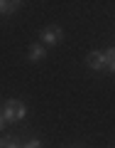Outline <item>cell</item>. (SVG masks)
Listing matches in <instances>:
<instances>
[{"mask_svg":"<svg viewBox=\"0 0 115 148\" xmlns=\"http://www.w3.org/2000/svg\"><path fill=\"white\" fill-rule=\"evenodd\" d=\"M105 59H108V72L115 74V47H108V49H105Z\"/></svg>","mask_w":115,"mask_h":148,"instance_id":"6","label":"cell"},{"mask_svg":"<svg viewBox=\"0 0 115 148\" xmlns=\"http://www.w3.org/2000/svg\"><path fill=\"white\" fill-rule=\"evenodd\" d=\"M7 146V136H0V148H5Z\"/></svg>","mask_w":115,"mask_h":148,"instance_id":"10","label":"cell"},{"mask_svg":"<svg viewBox=\"0 0 115 148\" xmlns=\"http://www.w3.org/2000/svg\"><path fill=\"white\" fill-rule=\"evenodd\" d=\"M22 8L20 0H0V15H12Z\"/></svg>","mask_w":115,"mask_h":148,"instance_id":"5","label":"cell"},{"mask_svg":"<svg viewBox=\"0 0 115 148\" xmlns=\"http://www.w3.org/2000/svg\"><path fill=\"white\" fill-rule=\"evenodd\" d=\"M22 148H42V141H39V138H32V141L22 143Z\"/></svg>","mask_w":115,"mask_h":148,"instance_id":"8","label":"cell"},{"mask_svg":"<svg viewBox=\"0 0 115 148\" xmlns=\"http://www.w3.org/2000/svg\"><path fill=\"white\" fill-rule=\"evenodd\" d=\"M86 64H88L93 72H100V69H108V59H105V52H91L88 57H86Z\"/></svg>","mask_w":115,"mask_h":148,"instance_id":"3","label":"cell"},{"mask_svg":"<svg viewBox=\"0 0 115 148\" xmlns=\"http://www.w3.org/2000/svg\"><path fill=\"white\" fill-rule=\"evenodd\" d=\"M27 57H30L32 62H42V59L47 57V47H44L42 42H34V45H30V52H27Z\"/></svg>","mask_w":115,"mask_h":148,"instance_id":"4","label":"cell"},{"mask_svg":"<svg viewBox=\"0 0 115 148\" xmlns=\"http://www.w3.org/2000/svg\"><path fill=\"white\" fill-rule=\"evenodd\" d=\"M42 45L44 47H52V45H59V42H64V30L59 25H49V27H44L42 30Z\"/></svg>","mask_w":115,"mask_h":148,"instance_id":"2","label":"cell"},{"mask_svg":"<svg viewBox=\"0 0 115 148\" xmlns=\"http://www.w3.org/2000/svg\"><path fill=\"white\" fill-rule=\"evenodd\" d=\"M3 116H5L7 123H20V121H25V116H27L25 101H20V99H7L5 106H3Z\"/></svg>","mask_w":115,"mask_h":148,"instance_id":"1","label":"cell"},{"mask_svg":"<svg viewBox=\"0 0 115 148\" xmlns=\"http://www.w3.org/2000/svg\"><path fill=\"white\" fill-rule=\"evenodd\" d=\"M5 126H7V121H5V116H3V111H0V131H3Z\"/></svg>","mask_w":115,"mask_h":148,"instance_id":"9","label":"cell"},{"mask_svg":"<svg viewBox=\"0 0 115 148\" xmlns=\"http://www.w3.org/2000/svg\"><path fill=\"white\" fill-rule=\"evenodd\" d=\"M5 148H22V143H20V136H7V146Z\"/></svg>","mask_w":115,"mask_h":148,"instance_id":"7","label":"cell"}]
</instances>
